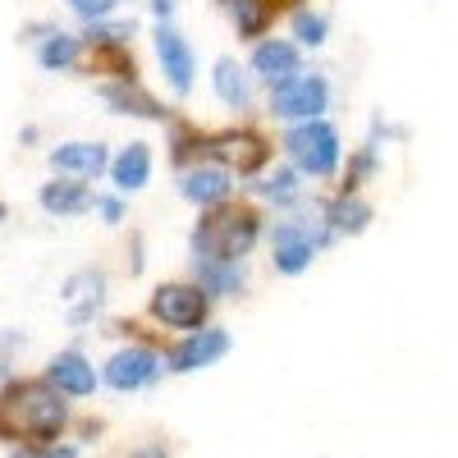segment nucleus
I'll list each match as a JSON object with an SVG mask.
<instances>
[{
	"label": "nucleus",
	"mask_w": 458,
	"mask_h": 458,
	"mask_svg": "<svg viewBox=\"0 0 458 458\" xmlns=\"http://www.w3.org/2000/svg\"><path fill=\"white\" fill-rule=\"evenodd\" d=\"M193 151H207V138H193V133H174V161H188Z\"/></svg>",
	"instance_id": "obj_28"
},
{
	"label": "nucleus",
	"mask_w": 458,
	"mask_h": 458,
	"mask_svg": "<svg viewBox=\"0 0 458 458\" xmlns=\"http://www.w3.org/2000/svg\"><path fill=\"white\" fill-rule=\"evenodd\" d=\"M257 234H261L257 211H225V207H216L193 229V261H243L252 252Z\"/></svg>",
	"instance_id": "obj_2"
},
{
	"label": "nucleus",
	"mask_w": 458,
	"mask_h": 458,
	"mask_svg": "<svg viewBox=\"0 0 458 458\" xmlns=\"http://www.w3.org/2000/svg\"><path fill=\"white\" fill-rule=\"evenodd\" d=\"M252 193L257 198H266V202H276V207H289V202H298V174L284 165V170H276V174H266L261 183H252Z\"/></svg>",
	"instance_id": "obj_23"
},
{
	"label": "nucleus",
	"mask_w": 458,
	"mask_h": 458,
	"mask_svg": "<svg viewBox=\"0 0 458 458\" xmlns=\"http://www.w3.org/2000/svg\"><path fill=\"white\" fill-rule=\"evenodd\" d=\"M157 55H161V69L165 79L179 97L193 92V73H198V60H193V47H188V37L174 28V23H161L157 28Z\"/></svg>",
	"instance_id": "obj_9"
},
{
	"label": "nucleus",
	"mask_w": 458,
	"mask_h": 458,
	"mask_svg": "<svg viewBox=\"0 0 458 458\" xmlns=\"http://www.w3.org/2000/svg\"><path fill=\"white\" fill-rule=\"evenodd\" d=\"M161 371H165V358L157 349H147V344H129V349H120L106 362V386L110 390H142Z\"/></svg>",
	"instance_id": "obj_7"
},
{
	"label": "nucleus",
	"mask_w": 458,
	"mask_h": 458,
	"mask_svg": "<svg viewBox=\"0 0 458 458\" xmlns=\"http://www.w3.org/2000/svg\"><path fill=\"white\" fill-rule=\"evenodd\" d=\"M28 42H37V64L42 69H73L83 51L79 37L60 28H28Z\"/></svg>",
	"instance_id": "obj_13"
},
{
	"label": "nucleus",
	"mask_w": 458,
	"mask_h": 458,
	"mask_svg": "<svg viewBox=\"0 0 458 458\" xmlns=\"http://www.w3.org/2000/svg\"><path fill=\"white\" fill-rule=\"evenodd\" d=\"M64 427H69V403L47 380H19L0 394V436L55 445Z\"/></svg>",
	"instance_id": "obj_1"
},
{
	"label": "nucleus",
	"mask_w": 458,
	"mask_h": 458,
	"mask_svg": "<svg viewBox=\"0 0 458 458\" xmlns=\"http://www.w3.org/2000/svg\"><path fill=\"white\" fill-rule=\"evenodd\" d=\"M330 106V83L321 73H289L284 83L271 88V110L280 120H293V124H308V120H321V110Z\"/></svg>",
	"instance_id": "obj_4"
},
{
	"label": "nucleus",
	"mask_w": 458,
	"mask_h": 458,
	"mask_svg": "<svg viewBox=\"0 0 458 458\" xmlns=\"http://www.w3.org/2000/svg\"><path fill=\"white\" fill-rule=\"evenodd\" d=\"M193 271H198V289L211 298H229V293H239L248 284V271H243V261H193Z\"/></svg>",
	"instance_id": "obj_20"
},
{
	"label": "nucleus",
	"mask_w": 458,
	"mask_h": 458,
	"mask_svg": "<svg viewBox=\"0 0 458 458\" xmlns=\"http://www.w3.org/2000/svg\"><path fill=\"white\" fill-rule=\"evenodd\" d=\"M47 386L60 390V394H73V399H88L97 390V371H92V362L79 349H64L47 367Z\"/></svg>",
	"instance_id": "obj_11"
},
{
	"label": "nucleus",
	"mask_w": 458,
	"mask_h": 458,
	"mask_svg": "<svg viewBox=\"0 0 458 458\" xmlns=\"http://www.w3.org/2000/svg\"><path fill=\"white\" fill-rule=\"evenodd\" d=\"M211 312V298L198 284H161L151 293V317L174 330H202Z\"/></svg>",
	"instance_id": "obj_6"
},
{
	"label": "nucleus",
	"mask_w": 458,
	"mask_h": 458,
	"mask_svg": "<svg viewBox=\"0 0 458 458\" xmlns=\"http://www.w3.org/2000/svg\"><path fill=\"white\" fill-rule=\"evenodd\" d=\"M220 5L234 14V23H239L243 37H257L266 28V19H271V5H266V0H220Z\"/></svg>",
	"instance_id": "obj_24"
},
{
	"label": "nucleus",
	"mask_w": 458,
	"mask_h": 458,
	"mask_svg": "<svg viewBox=\"0 0 458 458\" xmlns=\"http://www.w3.org/2000/svg\"><path fill=\"white\" fill-rule=\"evenodd\" d=\"M37 202H42L51 216H79V211L92 207V193H88V183H79V179H51V183H42Z\"/></svg>",
	"instance_id": "obj_19"
},
{
	"label": "nucleus",
	"mask_w": 458,
	"mask_h": 458,
	"mask_svg": "<svg viewBox=\"0 0 458 458\" xmlns=\"http://www.w3.org/2000/svg\"><path fill=\"white\" fill-rule=\"evenodd\" d=\"M51 165L64 170V174H83V179H92V174H101V170L110 165V157H106V147H101V142H64V147L51 151Z\"/></svg>",
	"instance_id": "obj_17"
},
{
	"label": "nucleus",
	"mask_w": 458,
	"mask_h": 458,
	"mask_svg": "<svg viewBox=\"0 0 458 458\" xmlns=\"http://www.w3.org/2000/svg\"><path fill=\"white\" fill-rule=\"evenodd\" d=\"M284 151H289V161H293L298 170L326 179V174H335V165H339V133H335V124H326V120L293 124V129L284 133Z\"/></svg>",
	"instance_id": "obj_3"
},
{
	"label": "nucleus",
	"mask_w": 458,
	"mask_h": 458,
	"mask_svg": "<svg viewBox=\"0 0 458 458\" xmlns=\"http://www.w3.org/2000/svg\"><path fill=\"white\" fill-rule=\"evenodd\" d=\"M10 386H14V376H10V362H5V358H0V394H5Z\"/></svg>",
	"instance_id": "obj_33"
},
{
	"label": "nucleus",
	"mask_w": 458,
	"mask_h": 458,
	"mask_svg": "<svg viewBox=\"0 0 458 458\" xmlns=\"http://www.w3.org/2000/svg\"><path fill=\"white\" fill-rule=\"evenodd\" d=\"M42 458H79V449H73V445H47Z\"/></svg>",
	"instance_id": "obj_31"
},
{
	"label": "nucleus",
	"mask_w": 458,
	"mask_h": 458,
	"mask_svg": "<svg viewBox=\"0 0 458 458\" xmlns=\"http://www.w3.org/2000/svg\"><path fill=\"white\" fill-rule=\"evenodd\" d=\"M129 37H133V23H106L101 19L88 28V42H97V47H124Z\"/></svg>",
	"instance_id": "obj_26"
},
{
	"label": "nucleus",
	"mask_w": 458,
	"mask_h": 458,
	"mask_svg": "<svg viewBox=\"0 0 458 458\" xmlns=\"http://www.w3.org/2000/svg\"><path fill=\"white\" fill-rule=\"evenodd\" d=\"M225 353H229V330L202 326V330H193L183 344L170 349V371H202V367L220 362Z\"/></svg>",
	"instance_id": "obj_10"
},
{
	"label": "nucleus",
	"mask_w": 458,
	"mask_h": 458,
	"mask_svg": "<svg viewBox=\"0 0 458 458\" xmlns=\"http://www.w3.org/2000/svg\"><path fill=\"white\" fill-rule=\"evenodd\" d=\"M229 170L220 165H193V170H183V183H179V193L188 202H198V207H225L229 198Z\"/></svg>",
	"instance_id": "obj_14"
},
{
	"label": "nucleus",
	"mask_w": 458,
	"mask_h": 458,
	"mask_svg": "<svg viewBox=\"0 0 458 458\" xmlns=\"http://www.w3.org/2000/svg\"><path fill=\"white\" fill-rule=\"evenodd\" d=\"M129 458H170V445L165 440H147V445L129 449Z\"/></svg>",
	"instance_id": "obj_29"
},
{
	"label": "nucleus",
	"mask_w": 458,
	"mask_h": 458,
	"mask_svg": "<svg viewBox=\"0 0 458 458\" xmlns=\"http://www.w3.org/2000/svg\"><path fill=\"white\" fill-rule=\"evenodd\" d=\"M69 5L79 10L88 23H101L106 14H114V10H120V0H69Z\"/></svg>",
	"instance_id": "obj_27"
},
{
	"label": "nucleus",
	"mask_w": 458,
	"mask_h": 458,
	"mask_svg": "<svg viewBox=\"0 0 458 458\" xmlns=\"http://www.w3.org/2000/svg\"><path fill=\"white\" fill-rule=\"evenodd\" d=\"M252 73H261L266 83H284L289 73H298V47L284 42V37H266V42H257L252 51Z\"/></svg>",
	"instance_id": "obj_16"
},
{
	"label": "nucleus",
	"mask_w": 458,
	"mask_h": 458,
	"mask_svg": "<svg viewBox=\"0 0 458 458\" xmlns=\"http://www.w3.org/2000/svg\"><path fill=\"white\" fill-rule=\"evenodd\" d=\"M211 83H216V97H220L225 106H234V110H248V106H252V79L239 69V60L220 55V60H216V73H211Z\"/></svg>",
	"instance_id": "obj_21"
},
{
	"label": "nucleus",
	"mask_w": 458,
	"mask_h": 458,
	"mask_svg": "<svg viewBox=\"0 0 458 458\" xmlns=\"http://www.w3.org/2000/svg\"><path fill=\"white\" fill-rule=\"evenodd\" d=\"M10 458H42V449H14Z\"/></svg>",
	"instance_id": "obj_34"
},
{
	"label": "nucleus",
	"mask_w": 458,
	"mask_h": 458,
	"mask_svg": "<svg viewBox=\"0 0 458 458\" xmlns=\"http://www.w3.org/2000/svg\"><path fill=\"white\" fill-rule=\"evenodd\" d=\"M326 32H330L326 14H312V10H298V14H293V37H298L302 47H321Z\"/></svg>",
	"instance_id": "obj_25"
},
{
	"label": "nucleus",
	"mask_w": 458,
	"mask_h": 458,
	"mask_svg": "<svg viewBox=\"0 0 458 458\" xmlns=\"http://www.w3.org/2000/svg\"><path fill=\"white\" fill-rule=\"evenodd\" d=\"M367 225H371V207L358 193H339L326 207V229H330V234H362Z\"/></svg>",
	"instance_id": "obj_22"
},
{
	"label": "nucleus",
	"mask_w": 458,
	"mask_h": 458,
	"mask_svg": "<svg viewBox=\"0 0 458 458\" xmlns=\"http://www.w3.org/2000/svg\"><path fill=\"white\" fill-rule=\"evenodd\" d=\"M110 179L120 193H138V188L151 179V147L147 142H129L120 157L110 161Z\"/></svg>",
	"instance_id": "obj_18"
},
{
	"label": "nucleus",
	"mask_w": 458,
	"mask_h": 458,
	"mask_svg": "<svg viewBox=\"0 0 458 458\" xmlns=\"http://www.w3.org/2000/svg\"><path fill=\"white\" fill-rule=\"evenodd\" d=\"M207 151L220 161V170H239V174L261 170V165H266V157H271V147H266L257 133H239V129L207 138Z\"/></svg>",
	"instance_id": "obj_8"
},
{
	"label": "nucleus",
	"mask_w": 458,
	"mask_h": 458,
	"mask_svg": "<svg viewBox=\"0 0 458 458\" xmlns=\"http://www.w3.org/2000/svg\"><path fill=\"white\" fill-rule=\"evenodd\" d=\"M64 302H69V321L73 326H88L101 312V302H106V271L88 266V271L69 276L64 280Z\"/></svg>",
	"instance_id": "obj_12"
},
{
	"label": "nucleus",
	"mask_w": 458,
	"mask_h": 458,
	"mask_svg": "<svg viewBox=\"0 0 458 458\" xmlns=\"http://www.w3.org/2000/svg\"><path fill=\"white\" fill-rule=\"evenodd\" d=\"M151 10L161 14V23H170V14H174V0H151Z\"/></svg>",
	"instance_id": "obj_32"
},
{
	"label": "nucleus",
	"mask_w": 458,
	"mask_h": 458,
	"mask_svg": "<svg viewBox=\"0 0 458 458\" xmlns=\"http://www.w3.org/2000/svg\"><path fill=\"white\" fill-rule=\"evenodd\" d=\"M330 239H335L330 229H312L308 220H284V225H276V234H271L276 271H280V276H302V271L312 266V257H317Z\"/></svg>",
	"instance_id": "obj_5"
},
{
	"label": "nucleus",
	"mask_w": 458,
	"mask_h": 458,
	"mask_svg": "<svg viewBox=\"0 0 458 458\" xmlns=\"http://www.w3.org/2000/svg\"><path fill=\"white\" fill-rule=\"evenodd\" d=\"M97 207H101V216H106L110 225H120V220H124V207H120V198H101Z\"/></svg>",
	"instance_id": "obj_30"
},
{
	"label": "nucleus",
	"mask_w": 458,
	"mask_h": 458,
	"mask_svg": "<svg viewBox=\"0 0 458 458\" xmlns=\"http://www.w3.org/2000/svg\"><path fill=\"white\" fill-rule=\"evenodd\" d=\"M101 101L114 110V114H138V120H165L161 101L142 92L133 79H120V83H101Z\"/></svg>",
	"instance_id": "obj_15"
}]
</instances>
